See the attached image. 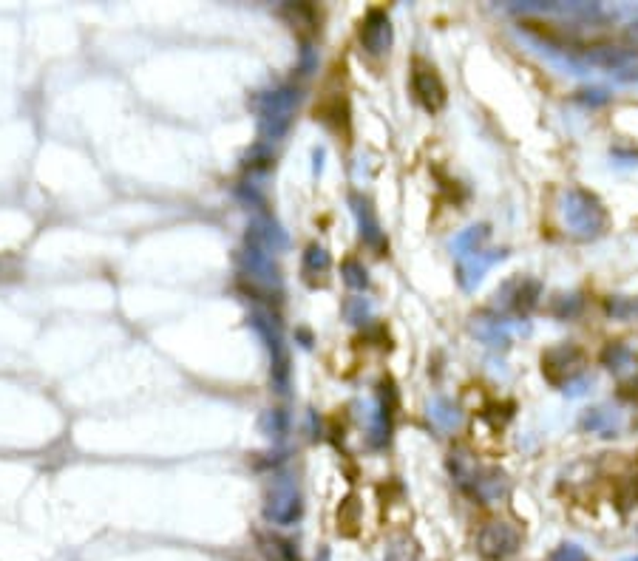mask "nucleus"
Returning a JSON list of instances; mask_svg holds the SVG:
<instances>
[{"mask_svg": "<svg viewBox=\"0 0 638 561\" xmlns=\"http://www.w3.org/2000/svg\"><path fill=\"white\" fill-rule=\"evenodd\" d=\"M559 213H562L567 232L579 241H593L604 236V230L610 224V213L604 202L596 193L584 191V187H571V191L562 193Z\"/></svg>", "mask_w": 638, "mask_h": 561, "instance_id": "1", "label": "nucleus"}, {"mask_svg": "<svg viewBox=\"0 0 638 561\" xmlns=\"http://www.w3.org/2000/svg\"><path fill=\"white\" fill-rule=\"evenodd\" d=\"M298 108V88L281 85L258 100V133L264 143H275L290 131L293 116Z\"/></svg>", "mask_w": 638, "mask_h": 561, "instance_id": "2", "label": "nucleus"}, {"mask_svg": "<svg viewBox=\"0 0 638 561\" xmlns=\"http://www.w3.org/2000/svg\"><path fill=\"white\" fill-rule=\"evenodd\" d=\"M587 369V352L576 343H556L542 352V374L553 386H571Z\"/></svg>", "mask_w": 638, "mask_h": 561, "instance_id": "3", "label": "nucleus"}, {"mask_svg": "<svg viewBox=\"0 0 638 561\" xmlns=\"http://www.w3.org/2000/svg\"><path fill=\"white\" fill-rule=\"evenodd\" d=\"M253 330L264 338L267 352H270V363H273V380L278 386V391L287 389L290 380V358H287V346L281 340V330L275 318L267 310H255L253 312Z\"/></svg>", "mask_w": 638, "mask_h": 561, "instance_id": "4", "label": "nucleus"}, {"mask_svg": "<svg viewBox=\"0 0 638 561\" xmlns=\"http://www.w3.org/2000/svg\"><path fill=\"white\" fill-rule=\"evenodd\" d=\"M519 545H523V533L511 522H488L477 536V550L488 561H505L511 558Z\"/></svg>", "mask_w": 638, "mask_h": 561, "instance_id": "5", "label": "nucleus"}, {"mask_svg": "<svg viewBox=\"0 0 638 561\" xmlns=\"http://www.w3.org/2000/svg\"><path fill=\"white\" fill-rule=\"evenodd\" d=\"M412 94L429 113L443 111L448 103V91H445L443 77L437 74L434 65L423 63V60H414V65H412Z\"/></svg>", "mask_w": 638, "mask_h": 561, "instance_id": "6", "label": "nucleus"}, {"mask_svg": "<svg viewBox=\"0 0 638 561\" xmlns=\"http://www.w3.org/2000/svg\"><path fill=\"white\" fill-rule=\"evenodd\" d=\"M304 502H301V490L293 482H275V487L267 494L264 505V517L270 525L278 527H290L301 519Z\"/></svg>", "mask_w": 638, "mask_h": 561, "instance_id": "7", "label": "nucleus"}, {"mask_svg": "<svg viewBox=\"0 0 638 561\" xmlns=\"http://www.w3.org/2000/svg\"><path fill=\"white\" fill-rule=\"evenodd\" d=\"M242 261V275L250 280V287L255 290H267V292H278L281 290V278H278V270L270 259V252L255 247V244H247V250L239 255Z\"/></svg>", "mask_w": 638, "mask_h": 561, "instance_id": "8", "label": "nucleus"}, {"mask_svg": "<svg viewBox=\"0 0 638 561\" xmlns=\"http://www.w3.org/2000/svg\"><path fill=\"white\" fill-rule=\"evenodd\" d=\"M496 298H500L503 310H508L513 315H528L542 298V284L536 278L519 275V278L505 280V284L500 287V292H496Z\"/></svg>", "mask_w": 638, "mask_h": 561, "instance_id": "9", "label": "nucleus"}, {"mask_svg": "<svg viewBox=\"0 0 638 561\" xmlns=\"http://www.w3.org/2000/svg\"><path fill=\"white\" fill-rule=\"evenodd\" d=\"M358 40L364 45V52L372 57H384L392 49V20L386 9H369L361 20Z\"/></svg>", "mask_w": 638, "mask_h": 561, "instance_id": "10", "label": "nucleus"}, {"mask_svg": "<svg viewBox=\"0 0 638 561\" xmlns=\"http://www.w3.org/2000/svg\"><path fill=\"white\" fill-rule=\"evenodd\" d=\"M349 204H352V213L354 219H358V230H361V241L374 250L377 255H384L386 252V232L381 227V221H377V213H374V207L366 196L361 193H352L349 196Z\"/></svg>", "mask_w": 638, "mask_h": 561, "instance_id": "11", "label": "nucleus"}, {"mask_svg": "<svg viewBox=\"0 0 638 561\" xmlns=\"http://www.w3.org/2000/svg\"><path fill=\"white\" fill-rule=\"evenodd\" d=\"M505 255H508L505 250H488V252L480 250V252L463 255L460 264H457V280H460V287H463V290H474L493 264L505 261Z\"/></svg>", "mask_w": 638, "mask_h": 561, "instance_id": "12", "label": "nucleus"}, {"mask_svg": "<svg viewBox=\"0 0 638 561\" xmlns=\"http://www.w3.org/2000/svg\"><path fill=\"white\" fill-rule=\"evenodd\" d=\"M508 487H511V482H508V474L503 471V468L483 465L474 485H471V490H468V497H474L483 505H493L508 494Z\"/></svg>", "mask_w": 638, "mask_h": 561, "instance_id": "13", "label": "nucleus"}, {"mask_svg": "<svg viewBox=\"0 0 638 561\" xmlns=\"http://www.w3.org/2000/svg\"><path fill=\"white\" fill-rule=\"evenodd\" d=\"M471 335L477 340H483L491 349H508L511 343V330H508V320H503L500 315H491V312H480L471 318Z\"/></svg>", "mask_w": 638, "mask_h": 561, "instance_id": "14", "label": "nucleus"}, {"mask_svg": "<svg viewBox=\"0 0 638 561\" xmlns=\"http://www.w3.org/2000/svg\"><path fill=\"white\" fill-rule=\"evenodd\" d=\"M480 468L483 465L477 462V457L471 454L468 448H454L452 454H448V471H452L454 482L465 490V494L471 490V485H474Z\"/></svg>", "mask_w": 638, "mask_h": 561, "instance_id": "15", "label": "nucleus"}, {"mask_svg": "<svg viewBox=\"0 0 638 561\" xmlns=\"http://www.w3.org/2000/svg\"><path fill=\"white\" fill-rule=\"evenodd\" d=\"M582 428L599 437H616L622 431V417L616 408H590L582 417Z\"/></svg>", "mask_w": 638, "mask_h": 561, "instance_id": "16", "label": "nucleus"}, {"mask_svg": "<svg viewBox=\"0 0 638 561\" xmlns=\"http://www.w3.org/2000/svg\"><path fill=\"white\" fill-rule=\"evenodd\" d=\"M602 366H607L610 371H616V374H622L624 369H630L633 366V349L627 346V343H622V340H610L604 349H602Z\"/></svg>", "mask_w": 638, "mask_h": 561, "instance_id": "17", "label": "nucleus"}, {"mask_svg": "<svg viewBox=\"0 0 638 561\" xmlns=\"http://www.w3.org/2000/svg\"><path fill=\"white\" fill-rule=\"evenodd\" d=\"M429 417L437 423V428L443 431H454L457 423H460V411L452 400H445V397H437V400L429 403Z\"/></svg>", "mask_w": 638, "mask_h": 561, "instance_id": "18", "label": "nucleus"}, {"mask_svg": "<svg viewBox=\"0 0 638 561\" xmlns=\"http://www.w3.org/2000/svg\"><path fill=\"white\" fill-rule=\"evenodd\" d=\"M333 270V259H329V252L321 247V244H310L304 252V275L306 278H315V275H326Z\"/></svg>", "mask_w": 638, "mask_h": 561, "instance_id": "19", "label": "nucleus"}, {"mask_svg": "<svg viewBox=\"0 0 638 561\" xmlns=\"http://www.w3.org/2000/svg\"><path fill=\"white\" fill-rule=\"evenodd\" d=\"M384 561H420V547H417V542L412 539V536L400 533L389 542Z\"/></svg>", "mask_w": 638, "mask_h": 561, "instance_id": "20", "label": "nucleus"}, {"mask_svg": "<svg viewBox=\"0 0 638 561\" xmlns=\"http://www.w3.org/2000/svg\"><path fill=\"white\" fill-rule=\"evenodd\" d=\"M491 236V230L488 224H477V227H468L465 232H460V236L454 239V250L460 255H471V252H480V244Z\"/></svg>", "mask_w": 638, "mask_h": 561, "instance_id": "21", "label": "nucleus"}, {"mask_svg": "<svg viewBox=\"0 0 638 561\" xmlns=\"http://www.w3.org/2000/svg\"><path fill=\"white\" fill-rule=\"evenodd\" d=\"M604 310L616 320H633V318H638V298H624V295L607 298Z\"/></svg>", "mask_w": 638, "mask_h": 561, "instance_id": "22", "label": "nucleus"}, {"mask_svg": "<svg viewBox=\"0 0 638 561\" xmlns=\"http://www.w3.org/2000/svg\"><path fill=\"white\" fill-rule=\"evenodd\" d=\"M344 315H346V320L352 326H364L372 318V303L366 298H361V295H354V298H349L344 303Z\"/></svg>", "mask_w": 638, "mask_h": 561, "instance_id": "23", "label": "nucleus"}, {"mask_svg": "<svg viewBox=\"0 0 638 561\" xmlns=\"http://www.w3.org/2000/svg\"><path fill=\"white\" fill-rule=\"evenodd\" d=\"M341 275H344V280H346V284H349L352 290H366V287H369V272H366V267H364L361 261H354V259H349V261L341 264Z\"/></svg>", "mask_w": 638, "mask_h": 561, "instance_id": "24", "label": "nucleus"}, {"mask_svg": "<svg viewBox=\"0 0 638 561\" xmlns=\"http://www.w3.org/2000/svg\"><path fill=\"white\" fill-rule=\"evenodd\" d=\"M582 307H584V298L582 295H559V298H553L551 312L556 318H573V315L582 312Z\"/></svg>", "mask_w": 638, "mask_h": 561, "instance_id": "25", "label": "nucleus"}, {"mask_svg": "<svg viewBox=\"0 0 638 561\" xmlns=\"http://www.w3.org/2000/svg\"><path fill=\"white\" fill-rule=\"evenodd\" d=\"M551 561H590V556L579 545H559L551 553Z\"/></svg>", "mask_w": 638, "mask_h": 561, "instance_id": "26", "label": "nucleus"}, {"mask_svg": "<svg viewBox=\"0 0 638 561\" xmlns=\"http://www.w3.org/2000/svg\"><path fill=\"white\" fill-rule=\"evenodd\" d=\"M264 428H267V434L273 437H284V431H287V419H284V414L281 411H267V417H264Z\"/></svg>", "mask_w": 638, "mask_h": 561, "instance_id": "27", "label": "nucleus"}, {"mask_svg": "<svg viewBox=\"0 0 638 561\" xmlns=\"http://www.w3.org/2000/svg\"><path fill=\"white\" fill-rule=\"evenodd\" d=\"M579 100H584V103H593V105H602V103H607V91H604V88L582 91V97H579Z\"/></svg>", "mask_w": 638, "mask_h": 561, "instance_id": "28", "label": "nucleus"}, {"mask_svg": "<svg viewBox=\"0 0 638 561\" xmlns=\"http://www.w3.org/2000/svg\"><path fill=\"white\" fill-rule=\"evenodd\" d=\"M315 561H329V550H326V547H321V550H318V558H315Z\"/></svg>", "mask_w": 638, "mask_h": 561, "instance_id": "29", "label": "nucleus"}, {"mask_svg": "<svg viewBox=\"0 0 638 561\" xmlns=\"http://www.w3.org/2000/svg\"><path fill=\"white\" fill-rule=\"evenodd\" d=\"M627 72H633L630 77H638V65H630V68H627Z\"/></svg>", "mask_w": 638, "mask_h": 561, "instance_id": "30", "label": "nucleus"}, {"mask_svg": "<svg viewBox=\"0 0 638 561\" xmlns=\"http://www.w3.org/2000/svg\"><path fill=\"white\" fill-rule=\"evenodd\" d=\"M624 561H638V556H630V558H624Z\"/></svg>", "mask_w": 638, "mask_h": 561, "instance_id": "31", "label": "nucleus"}]
</instances>
